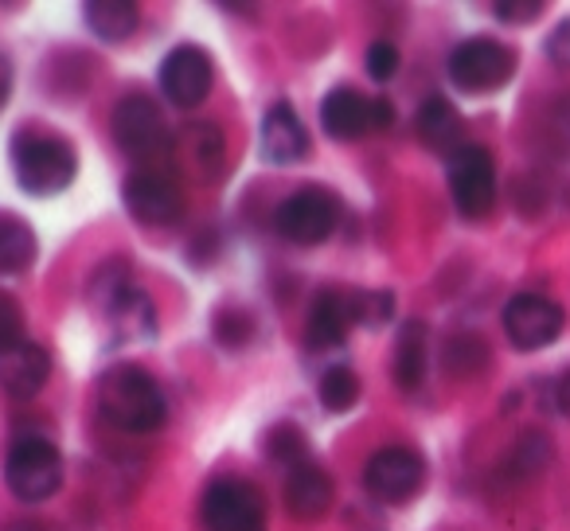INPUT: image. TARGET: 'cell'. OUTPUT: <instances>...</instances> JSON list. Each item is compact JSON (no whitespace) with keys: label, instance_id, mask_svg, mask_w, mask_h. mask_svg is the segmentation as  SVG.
Instances as JSON below:
<instances>
[{"label":"cell","instance_id":"obj_1","mask_svg":"<svg viewBox=\"0 0 570 531\" xmlns=\"http://www.w3.org/2000/svg\"><path fill=\"white\" fill-rule=\"evenodd\" d=\"M98 411L110 426L129 430V434H149V430L165 426V391L141 367H110L98 383Z\"/></svg>","mask_w":570,"mask_h":531},{"label":"cell","instance_id":"obj_2","mask_svg":"<svg viewBox=\"0 0 570 531\" xmlns=\"http://www.w3.org/2000/svg\"><path fill=\"white\" fill-rule=\"evenodd\" d=\"M12 168H17V184L28 196H59L71 188L75 173H79V157L63 137L20 134L12 145Z\"/></svg>","mask_w":570,"mask_h":531},{"label":"cell","instance_id":"obj_3","mask_svg":"<svg viewBox=\"0 0 570 531\" xmlns=\"http://www.w3.org/2000/svg\"><path fill=\"white\" fill-rule=\"evenodd\" d=\"M114 141L145 173H160V165L173 153V134H168L157 102L145 95H126L114 106Z\"/></svg>","mask_w":570,"mask_h":531},{"label":"cell","instance_id":"obj_4","mask_svg":"<svg viewBox=\"0 0 570 531\" xmlns=\"http://www.w3.org/2000/svg\"><path fill=\"white\" fill-rule=\"evenodd\" d=\"M341 196L321 184L297 188L294 196H285L282 207L274 215V227L282 238H289L294 246H321L325 238H333V230L341 227Z\"/></svg>","mask_w":570,"mask_h":531},{"label":"cell","instance_id":"obj_5","mask_svg":"<svg viewBox=\"0 0 570 531\" xmlns=\"http://www.w3.org/2000/svg\"><path fill=\"white\" fill-rule=\"evenodd\" d=\"M4 484L12 489L17 500L40 504V500L56 496V489L63 484V458L48 437H24L9 450L4 461Z\"/></svg>","mask_w":570,"mask_h":531},{"label":"cell","instance_id":"obj_6","mask_svg":"<svg viewBox=\"0 0 570 531\" xmlns=\"http://www.w3.org/2000/svg\"><path fill=\"white\" fill-rule=\"evenodd\" d=\"M515 75V51L489 36L458 43L450 56V79L465 95H492Z\"/></svg>","mask_w":570,"mask_h":531},{"label":"cell","instance_id":"obj_7","mask_svg":"<svg viewBox=\"0 0 570 531\" xmlns=\"http://www.w3.org/2000/svg\"><path fill=\"white\" fill-rule=\"evenodd\" d=\"M426 481V461L406 445H387L364 465V489L380 504H411Z\"/></svg>","mask_w":570,"mask_h":531},{"label":"cell","instance_id":"obj_8","mask_svg":"<svg viewBox=\"0 0 570 531\" xmlns=\"http://www.w3.org/2000/svg\"><path fill=\"white\" fill-rule=\"evenodd\" d=\"M500 325H504V336L512 341V348L539 352V348H551L562 336L567 313H562V305H554L551 297H543V294H515L512 302L504 305Z\"/></svg>","mask_w":570,"mask_h":531},{"label":"cell","instance_id":"obj_9","mask_svg":"<svg viewBox=\"0 0 570 531\" xmlns=\"http://www.w3.org/2000/svg\"><path fill=\"white\" fill-rule=\"evenodd\" d=\"M453 204L465 219H481L497 204V165L481 145H461L445 165Z\"/></svg>","mask_w":570,"mask_h":531},{"label":"cell","instance_id":"obj_10","mask_svg":"<svg viewBox=\"0 0 570 531\" xmlns=\"http://www.w3.org/2000/svg\"><path fill=\"white\" fill-rule=\"evenodd\" d=\"M204 523L207 531H266V504L254 484L227 476L204 492Z\"/></svg>","mask_w":570,"mask_h":531},{"label":"cell","instance_id":"obj_11","mask_svg":"<svg viewBox=\"0 0 570 531\" xmlns=\"http://www.w3.org/2000/svg\"><path fill=\"white\" fill-rule=\"evenodd\" d=\"M160 95L176 106V110H196L207 95H212V82H215V71H212V59L204 56V48L196 43H180L165 56L160 63Z\"/></svg>","mask_w":570,"mask_h":531},{"label":"cell","instance_id":"obj_12","mask_svg":"<svg viewBox=\"0 0 570 531\" xmlns=\"http://www.w3.org/2000/svg\"><path fill=\"white\" fill-rule=\"evenodd\" d=\"M121 196H126L129 215H134L137 223H145V227H168V223H176L184 215L180 184L165 173H145V168H137L126 180V188H121Z\"/></svg>","mask_w":570,"mask_h":531},{"label":"cell","instance_id":"obj_13","mask_svg":"<svg viewBox=\"0 0 570 531\" xmlns=\"http://www.w3.org/2000/svg\"><path fill=\"white\" fill-rule=\"evenodd\" d=\"M356 325V294L348 289H321L305 321V341L309 348H341Z\"/></svg>","mask_w":570,"mask_h":531},{"label":"cell","instance_id":"obj_14","mask_svg":"<svg viewBox=\"0 0 570 531\" xmlns=\"http://www.w3.org/2000/svg\"><path fill=\"white\" fill-rule=\"evenodd\" d=\"M262 153L274 165H294L309 153V134H305L302 118L289 102H277L262 118Z\"/></svg>","mask_w":570,"mask_h":531},{"label":"cell","instance_id":"obj_15","mask_svg":"<svg viewBox=\"0 0 570 531\" xmlns=\"http://www.w3.org/2000/svg\"><path fill=\"white\" fill-rule=\"evenodd\" d=\"M321 126L333 141H356L372 134V98H364L352 87H336L321 102Z\"/></svg>","mask_w":570,"mask_h":531},{"label":"cell","instance_id":"obj_16","mask_svg":"<svg viewBox=\"0 0 570 531\" xmlns=\"http://www.w3.org/2000/svg\"><path fill=\"white\" fill-rule=\"evenodd\" d=\"M48 375H51L48 348H40V344H32V341L17 344L12 352L0 356V387L17 399H32L36 391L48 383Z\"/></svg>","mask_w":570,"mask_h":531},{"label":"cell","instance_id":"obj_17","mask_svg":"<svg viewBox=\"0 0 570 531\" xmlns=\"http://www.w3.org/2000/svg\"><path fill=\"white\" fill-rule=\"evenodd\" d=\"M333 504V481H328L325 469H317L313 461L289 469L285 476V508L297 515V520H317Z\"/></svg>","mask_w":570,"mask_h":531},{"label":"cell","instance_id":"obj_18","mask_svg":"<svg viewBox=\"0 0 570 531\" xmlns=\"http://www.w3.org/2000/svg\"><path fill=\"white\" fill-rule=\"evenodd\" d=\"M82 17H87L90 32L106 43L129 40L137 32V24H141V12H137L134 0H95V4L82 9Z\"/></svg>","mask_w":570,"mask_h":531},{"label":"cell","instance_id":"obj_19","mask_svg":"<svg viewBox=\"0 0 570 531\" xmlns=\"http://www.w3.org/2000/svg\"><path fill=\"white\" fill-rule=\"evenodd\" d=\"M426 364H430V348H426V325L422 321H406L399 328L395 341V383L406 391H414L426 380Z\"/></svg>","mask_w":570,"mask_h":531},{"label":"cell","instance_id":"obj_20","mask_svg":"<svg viewBox=\"0 0 570 531\" xmlns=\"http://www.w3.org/2000/svg\"><path fill=\"white\" fill-rule=\"evenodd\" d=\"M419 137L430 149H450V157L461 149V118L442 95L426 98L419 106Z\"/></svg>","mask_w":570,"mask_h":531},{"label":"cell","instance_id":"obj_21","mask_svg":"<svg viewBox=\"0 0 570 531\" xmlns=\"http://www.w3.org/2000/svg\"><path fill=\"white\" fill-rule=\"evenodd\" d=\"M36 258V230L17 215H0V274L28 271Z\"/></svg>","mask_w":570,"mask_h":531},{"label":"cell","instance_id":"obj_22","mask_svg":"<svg viewBox=\"0 0 570 531\" xmlns=\"http://www.w3.org/2000/svg\"><path fill=\"white\" fill-rule=\"evenodd\" d=\"M180 157H188V165L199 168L204 180H212L223 165V134L215 126H188L180 137Z\"/></svg>","mask_w":570,"mask_h":531},{"label":"cell","instance_id":"obj_23","mask_svg":"<svg viewBox=\"0 0 570 531\" xmlns=\"http://www.w3.org/2000/svg\"><path fill=\"white\" fill-rule=\"evenodd\" d=\"M106 317L114 321L118 328H126V333L134 336H153L157 333V309H153V302L141 294V289L129 286L126 294L118 297V302L106 309Z\"/></svg>","mask_w":570,"mask_h":531},{"label":"cell","instance_id":"obj_24","mask_svg":"<svg viewBox=\"0 0 570 531\" xmlns=\"http://www.w3.org/2000/svg\"><path fill=\"white\" fill-rule=\"evenodd\" d=\"M317 395H321V406H325L328 414H344L360 403L364 387H360V375L352 372V367H328V372L321 375Z\"/></svg>","mask_w":570,"mask_h":531},{"label":"cell","instance_id":"obj_25","mask_svg":"<svg viewBox=\"0 0 570 531\" xmlns=\"http://www.w3.org/2000/svg\"><path fill=\"white\" fill-rule=\"evenodd\" d=\"M484 364H489V348H484L476 336H458V341L445 344V372L476 375Z\"/></svg>","mask_w":570,"mask_h":531},{"label":"cell","instance_id":"obj_26","mask_svg":"<svg viewBox=\"0 0 570 531\" xmlns=\"http://www.w3.org/2000/svg\"><path fill=\"white\" fill-rule=\"evenodd\" d=\"M547 461H551V442H547L543 434H523L520 442H515L508 469H515V473H539Z\"/></svg>","mask_w":570,"mask_h":531},{"label":"cell","instance_id":"obj_27","mask_svg":"<svg viewBox=\"0 0 570 531\" xmlns=\"http://www.w3.org/2000/svg\"><path fill=\"white\" fill-rule=\"evenodd\" d=\"M395 313V294L387 289H375V294H356V325L383 328Z\"/></svg>","mask_w":570,"mask_h":531},{"label":"cell","instance_id":"obj_28","mask_svg":"<svg viewBox=\"0 0 570 531\" xmlns=\"http://www.w3.org/2000/svg\"><path fill=\"white\" fill-rule=\"evenodd\" d=\"M24 344V313L9 294H0V356Z\"/></svg>","mask_w":570,"mask_h":531},{"label":"cell","instance_id":"obj_29","mask_svg":"<svg viewBox=\"0 0 570 531\" xmlns=\"http://www.w3.org/2000/svg\"><path fill=\"white\" fill-rule=\"evenodd\" d=\"M215 341L227 344V348H238V344L250 341V317L238 309H223L215 317Z\"/></svg>","mask_w":570,"mask_h":531},{"label":"cell","instance_id":"obj_30","mask_svg":"<svg viewBox=\"0 0 570 531\" xmlns=\"http://www.w3.org/2000/svg\"><path fill=\"white\" fill-rule=\"evenodd\" d=\"M269 453H274V461H282V465H302V461H309L305 458V442H302V434L297 430H289V426H277V434H269Z\"/></svg>","mask_w":570,"mask_h":531},{"label":"cell","instance_id":"obj_31","mask_svg":"<svg viewBox=\"0 0 570 531\" xmlns=\"http://www.w3.org/2000/svg\"><path fill=\"white\" fill-rule=\"evenodd\" d=\"M367 75H372L375 82H387L391 75L399 71V51H395V43H387V40H375L372 48H367Z\"/></svg>","mask_w":570,"mask_h":531},{"label":"cell","instance_id":"obj_32","mask_svg":"<svg viewBox=\"0 0 570 531\" xmlns=\"http://www.w3.org/2000/svg\"><path fill=\"white\" fill-rule=\"evenodd\" d=\"M492 12L504 24H531V20L543 17V4L539 0H500V4H492Z\"/></svg>","mask_w":570,"mask_h":531},{"label":"cell","instance_id":"obj_33","mask_svg":"<svg viewBox=\"0 0 570 531\" xmlns=\"http://www.w3.org/2000/svg\"><path fill=\"white\" fill-rule=\"evenodd\" d=\"M547 56H551V63L570 67V20H562V24L551 32V40H547Z\"/></svg>","mask_w":570,"mask_h":531},{"label":"cell","instance_id":"obj_34","mask_svg":"<svg viewBox=\"0 0 570 531\" xmlns=\"http://www.w3.org/2000/svg\"><path fill=\"white\" fill-rule=\"evenodd\" d=\"M395 121V106L387 98H372V129H387Z\"/></svg>","mask_w":570,"mask_h":531},{"label":"cell","instance_id":"obj_35","mask_svg":"<svg viewBox=\"0 0 570 531\" xmlns=\"http://www.w3.org/2000/svg\"><path fill=\"white\" fill-rule=\"evenodd\" d=\"M554 403H559V411H562V414H567V419H570V372L562 375L559 383H554Z\"/></svg>","mask_w":570,"mask_h":531},{"label":"cell","instance_id":"obj_36","mask_svg":"<svg viewBox=\"0 0 570 531\" xmlns=\"http://www.w3.org/2000/svg\"><path fill=\"white\" fill-rule=\"evenodd\" d=\"M9 90H12V63H9L4 56H0V106H4Z\"/></svg>","mask_w":570,"mask_h":531}]
</instances>
